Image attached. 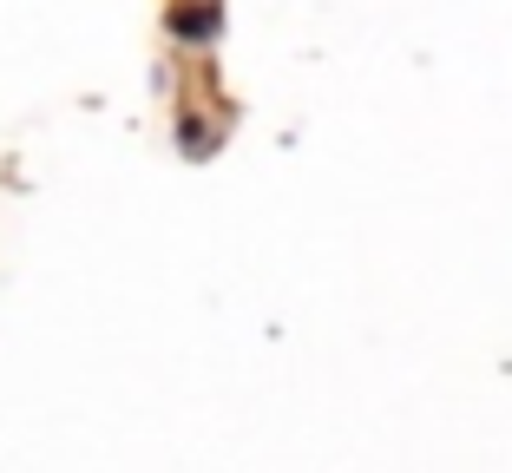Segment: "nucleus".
Masks as SVG:
<instances>
[{"mask_svg": "<svg viewBox=\"0 0 512 473\" xmlns=\"http://www.w3.org/2000/svg\"><path fill=\"white\" fill-rule=\"evenodd\" d=\"M165 33H171V46H184V53L217 46V33H224V0H171Z\"/></svg>", "mask_w": 512, "mask_h": 473, "instance_id": "1", "label": "nucleus"}, {"mask_svg": "<svg viewBox=\"0 0 512 473\" xmlns=\"http://www.w3.org/2000/svg\"><path fill=\"white\" fill-rule=\"evenodd\" d=\"M178 152H184V158H211V152H217V125L204 119L197 106L178 112Z\"/></svg>", "mask_w": 512, "mask_h": 473, "instance_id": "2", "label": "nucleus"}]
</instances>
